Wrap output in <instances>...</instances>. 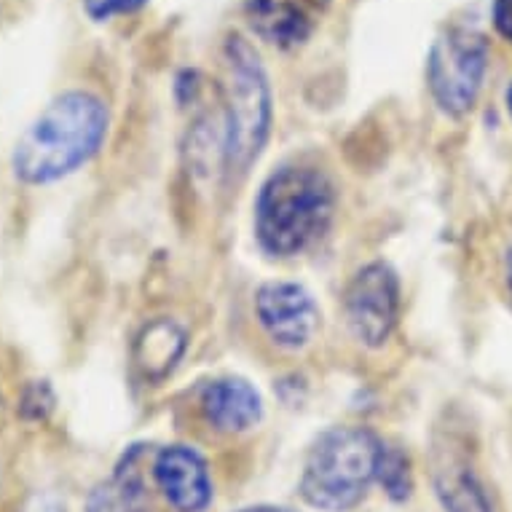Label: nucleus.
<instances>
[{
  "instance_id": "1",
  "label": "nucleus",
  "mask_w": 512,
  "mask_h": 512,
  "mask_svg": "<svg viewBox=\"0 0 512 512\" xmlns=\"http://www.w3.org/2000/svg\"><path fill=\"white\" fill-rule=\"evenodd\" d=\"M108 126V105L97 94L84 89L59 94L14 145V177L25 185L65 180L100 153Z\"/></svg>"
},
{
  "instance_id": "2",
  "label": "nucleus",
  "mask_w": 512,
  "mask_h": 512,
  "mask_svg": "<svg viewBox=\"0 0 512 512\" xmlns=\"http://www.w3.org/2000/svg\"><path fill=\"white\" fill-rule=\"evenodd\" d=\"M336 185L317 167L285 164L266 177L255 199V239L271 258L311 250L333 226Z\"/></svg>"
},
{
  "instance_id": "3",
  "label": "nucleus",
  "mask_w": 512,
  "mask_h": 512,
  "mask_svg": "<svg viewBox=\"0 0 512 512\" xmlns=\"http://www.w3.org/2000/svg\"><path fill=\"white\" fill-rule=\"evenodd\" d=\"M387 443L368 427H330L311 443L303 462V502L319 512H352L378 483Z\"/></svg>"
},
{
  "instance_id": "4",
  "label": "nucleus",
  "mask_w": 512,
  "mask_h": 512,
  "mask_svg": "<svg viewBox=\"0 0 512 512\" xmlns=\"http://www.w3.org/2000/svg\"><path fill=\"white\" fill-rule=\"evenodd\" d=\"M223 169L247 175L269 143L274 97L258 51L239 33L223 43Z\"/></svg>"
},
{
  "instance_id": "5",
  "label": "nucleus",
  "mask_w": 512,
  "mask_h": 512,
  "mask_svg": "<svg viewBox=\"0 0 512 512\" xmlns=\"http://www.w3.org/2000/svg\"><path fill=\"white\" fill-rule=\"evenodd\" d=\"M488 73L486 35L467 25H454L437 35L427 59V84L445 116L472 113Z\"/></svg>"
},
{
  "instance_id": "6",
  "label": "nucleus",
  "mask_w": 512,
  "mask_h": 512,
  "mask_svg": "<svg viewBox=\"0 0 512 512\" xmlns=\"http://www.w3.org/2000/svg\"><path fill=\"white\" fill-rule=\"evenodd\" d=\"M344 317L354 341L378 349L395 333L400 317V279L384 261L365 263L346 285Z\"/></svg>"
},
{
  "instance_id": "7",
  "label": "nucleus",
  "mask_w": 512,
  "mask_h": 512,
  "mask_svg": "<svg viewBox=\"0 0 512 512\" xmlns=\"http://www.w3.org/2000/svg\"><path fill=\"white\" fill-rule=\"evenodd\" d=\"M255 317L269 341L285 352H301L317 338L319 306L295 282H266L255 293Z\"/></svg>"
},
{
  "instance_id": "8",
  "label": "nucleus",
  "mask_w": 512,
  "mask_h": 512,
  "mask_svg": "<svg viewBox=\"0 0 512 512\" xmlns=\"http://www.w3.org/2000/svg\"><path fill=\"white\" fill-rule=\"evenodd\" d=\"M432 488L443 512H494L488 488L478 475L472 451L456 432L435 435L432 445Z\"/></svg>"
},
{
  "instance_id": "9",
  "label": "nucleus",
  "mask_w": 512,
  "mask_h": 512,
  "mask_svg": "<svg viewBox=\"0 0 512 512\" xmlns=\"http://www.w3.org/2000/svg\"><path fill=\"white\" fill-rule=\"evenodd\" d=\"M151 478L175 512H207L215 499L210 464L191 445L159 448L151 462Z\"/></svg>"
},
{
  "instance_id": "10",
  "label": "nucleus",
  "mask_w": 512,
  "mask_h": 512,
  "mask_svg": "<svg viewBox=\"0 0 512 512\" xmlns=\"http://www.w3.org/2000/svg\"><path fill=\"white\" fill-rule=\"evenodd\" d=\"M199 411L212 429L223 435H242L261 424L263 397L244 378H215L202 389Z\"/></svg>"
},
{
  "instance_id": "11",
  "label": "nucleus",
  "mask_w": 512,
  "mask_h": 512,
  "mask_svg": "<svg viewBox=\"0 0 512 512\" xmlns=\"http://www.w3.org/2000/svg\"><path fill=\"white\" fill-rule=\"evenodd\" d=\"M145 445H129L108 478L86 494L84 512H148Z\"/></svg>"
},
{
  "instance_id": "12",
  "label": "nucleus",
  "mask_w": 512,
  "mask_h": 512,
  "mask_svg": "<svg viewBox=\"0 0 512 512\" xmlns=\"http://www.w3.org/2000/svg\"><path fill=\"white\" fill-rule=\"evenodd\" d=\"M185 349H188V333L175 319L161 317L140 330V336L135 338V349H132V360L140 376L148 381H161L177 368Z\"/></svg>"
},
{
  "instance_id": "13",
  "label": "nucleus",
  "mask_w": 512,
  "mask_h": 512,
  "mask_svg": "<svg viewBox=\"0 0 512 512\" xmlns=\"http://www.w3.org/2000/svg\"><path fill=\"white\" fill-rule=\"evenodd\" d=\"M244 17L252 33L279 49H295L309 41L311 35L306 11L290 0H247Z\"/></svg>"
},
{
  "instance_id": "14",
  "label": "nucleus",
  "mask_w": 512,
  "mask_h": 512,
  "mask_svg": "<svg viewBox=\"0 0 512 512\" xmlns=\"http://www.w3.org/2000/svg\"><path fill=\"white\" fill-rule=\"evenodd\" d=\"M378 486L392 502L403 504L413 496V470L408 454H403L395 445L384 448L381 464H378Z\"/></svg>"
},
{
  "instance_id": "15",
  "label": "nucleus",
  "mask_w": 512,
  "mask_h": 512,
  "mask_svg": "<svg viewBox=\"0 0 512 512\" xmlns=\"http://www.w3.org/2000/svg\"><path fill=\"white\" fill-rule=\"evenodd\" d=\"M54 405H57V397H54V389L49 387V381H30L22 389L17 411L25 421H43L49 419Z\"/></svg>"
},
{
  "instance_id": "16",
  "label": "nucleus",
  "mask_w": 512,
  "mask_h": 512,
  "mask_svg": "<svg viewBox=\"0 0 512 512\" xmlns=\"http://www.w3.org/2000/svg\"><path fill=\"white\" fill-rule=\"evenodd\" d=\"M148 0H84V11L94 22L116 17V14H135Z\"/></svg>"
},
{
  "instance_id": "17",
  "label": "nucleus",
  "mask_w": 512,
  "mask_h": 512,
  "mask_svg": "<svg viewBox=\"0 0 512 512\" xmlns=\"http://www.w3.org/2000/svg\"><path fill=\"white\" fill-rule=\"evenodd\" d=\"M494 25L512 43V0H494Z\"/></svg>"
},
{
  "instance_id": "18",
  "label": "nucleus",
  "mask_w": 512,
  "mask_h": 512,
  "mask_svg": "<svg viewBox=\"0 0 512 512\" xmlns=\"http://www.w3.org/2000/svg\"><path fill=\"white\" fill-rule=\"evenodd\" d=\"M236 512H298L293 507H282V504H250V507H242Z\"/></svg>"
},
{
  "instance_id": "19",
  "label": "nucleus",
  "mask_w": 512,
  "mask_h": 512,
  "mask_svg": "<svg viewBox=\"0 0 512 512\" xmlns=\"http://www.w3.org/2000/svg\"><path fill=\"white\" fill-rule=\"evenodd\" d=\"M290 3H295L298 9H311V11H325L330 6V0H290Z\"/></svg>"
},
{
  "instance_id": "20",
  "label": "nucleus",
  "mask_w": 512,
  "mask_h": 512,
  "mask_svg": "<svg viewBox=\"0 0 512 512\" xmlns=\"http://www.w3.org/2000/svg\"><path fill=\"white\" fill-rule=\"evenodd\" d=\"M504 279H507V293H510L512 301V244L504 252Z\"/></svg>"
},
{
  "instance_id": "21",
  "label": "nucleus",
  "mask_w": 512,
  "mask_h": 512,
  "mask_svg": "<svg viewBox=\"0 0 512 512\" xmlns=\"http://www.w3.org/2000/svg\"><path fill=\"white\" fill-rule=\"evenodd\" d=\"M504 102H507V113H510V118H512V84H510V89H507V97H504Z\"/></svg>"
}]
</instances>
